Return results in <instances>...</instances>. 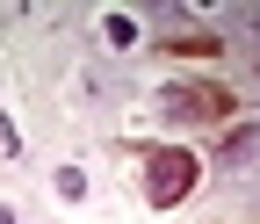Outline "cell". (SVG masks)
<instances>
[{
	"label": "cell",
	"instance_id": "obj_1",
	"mask_svg": "<svg viewBox=\"0 0 260 224\" xmlns=\"http://www.w3.org/2000/svg\"><path fill=\"white\" fill-rule=\"evenodd\" d=\"M188 188H195V152L152 145V152H145V203H152V210H174Z\"/></svg>",
	"mask_w": 260,
	"mask_h": 224
},
{
	"label": "cell",
	"instance_id": "obj_2",
	"mask_svg": "<svg viewBox=\"0 0 260 224\" xmlns=\"http://www.w3.org/2000/svg\"><path fill=\"white\" fill-rule=\"evenodd\" d=\"M167 116H181V123H217V116H232V87H217V80H174V87H167Z\"/></svg>",
	"mask_w": 260,
	"mask_h": 224
},
{
	"label": "cell",
	"instance_id": "obj_3",
	"mask_svg": "<svg viewBox=\"0 0 260 224\" xmlns=\"http://www.w3.org/2000/svg\"><path fill=\"white\" fill-rule=\"evenodd\" d=\"M253 152H260V131H253V123L224 131V145H217V159H224V167H239V159H253Z\"/></svg>",
	"mask_w": 260,
	"mask_h": 224
},
{
	"label": "cell",
	"instance_id": "obj_4",
	"mask_svg": "<svg viewBox=\"0 0 260 224\" xmlns=\"http://www.w3.org/2000/svg\"><path fill=\"white\" fill-rule=\"evenodd\" d=\"M167 51H174V58H217L224 44H217V37H203V29H195V37H167Z\"/></svg>",
	"mask_w": 260,
	"mask_h": 224
},
{
	"label": "cell",
	"instance_id": "obj_5",
	"mask_svg": "<svg viewBox=\"0 0 260 224\" xmlns=\"http://www.w3.org/2000/svg\"><path fill=\"white\" fill-rule=\"evenodd\" d=\"M58 196L80 203V196H87V174H80V167H58Z\"/></svg>",
	"mask_w": 260,
	"mask_h": 224
},
{
	"label": "cell",
	"instance_id": "obj_6",
	"mask_svg": "<svg viewBox=\"0 0 260 224\" xmlns=\"http://www.w3.org/2000/svg\"><path fill=\"white\" fill-rule=\"evenodd\" d=\"M109 44H138V22H130V15H109Z\"/></svg>",
	"mask_w": 260,
	"mask_h": 224
}]
</instances>
